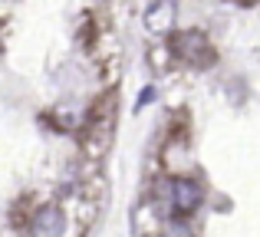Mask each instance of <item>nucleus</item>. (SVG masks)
I'll return each mask as SVG.
<instances>
[{"instance_id": "39448f33", "label": "nucleus", "mask_w": 260, "mask_h": 237, "mask_svg": "<svg viewBox=\"0 0 260 237\" xmlns=\"http://www.w3.org/2000/svg\"><path fill=\"white\" fill-rule=\"evenodd\" d=\"M165 237H194V234H191V227L184 224V221H172V224L165 227Z\"/></svg>"}, {"instance_id": "7ed1b4c3", "label": "nucleus", "mask_w": 260, "mask_h": 237, "mask_svg": "<svg viewBox=\"0 0 260 237\" xmlns=\"http://www.w3.org/2000/svg\"><path fill=\"white\" fill-rule=\"evenodd\" d=\"M63 231H66V214L56 205H43L30 221L33 237H63Z\"/></svg>"}, {"instance_id": "20e7f679", "label": "nucleus", "mask_w": 260, "mask_h": 237, "mask_svg": "<svg viewBox=\"0 0 260 237\" xmlns=\"http://www.w3.org/2000/svg\"><path fill=\"white\" fill-rule=\"evenodd\" d=\"M172 23H175V4L172 0H155L145 13V26L152 33H168Z\"/></svg>"}, {"instance_id": "423d86ee", "label": "nucleus", "mask_w": 260, "mask_h": 237, "mask_svg": "<svg viewBox=\"0 0 260 237\" xmlns=\"http://www.w3.org/2000/svg\"><path fill=\"white\" fill-rule=\"evenodd\" d=\"M148 99H155V86H148V89L142 92V99H139V106H135V109H142V106H145Z\"/></svg>"}, {"instance_id": "f03ea898", "label": "nucleus", "mask_w": 260, "mask_h": 237, "mask_svg": "<svg viewBox=\"0 0 260 237\" xmlns=\"http://www.w3.org/2000/svg\"><path fill=\"white\" fill-rule=\"evenodd\" d=\"M161 191H165L161 198L168 201V211H172L175 218H184V214L198 211V205H201V198H204L201 185L191 181V178H172Z\"/></svg>"}, {"instance_id": "f257e3e1", "label": "nucleus", "mask_w": 260, "mask_h": 237, "mask_svg": "<svg viewBox=\"0 0 260 237\" xmlns=\"http://www.w3.org/2000/svg\"><path fill=\"white\" fill-rule=\"evenodd\" d=\"M172 46H175V53L184 59V63L198 66V70H204V66H214V63H217L214 46H211V40L204 37L201 30H184V33H175Z\"/></svg>"}]
</instances>
